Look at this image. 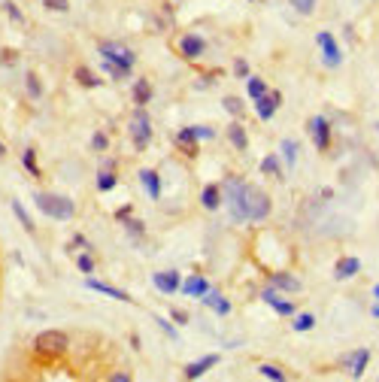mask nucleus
I'll return each mask as SVG.
<instances>
[{"mask_svg": "<svg viewBox=\"0 0 379 382\" xmlns=\"http://www.w3.org/2000/svg\"><path fill=\"white\" fill-rule=\"evenodd\" d=\"M307 131H309V137H313L316 149L325 152V149L331 146V125H328V119H325V116H313V119H309Z\"/></svg>", "mask_w": 379, "mask_h": 382, "instance_id": "nucleus-9", "label": "nucleus"}, {"mask_svg": "<svg viewBox=\"0 0 379 382\" xmlns=\"http://www.w3.org/2000/svg\"><path fill=\"white\" fill-rule=\"evenodd\" d=\"M91 146H94L97 152H106V146H110V140H106V134H94V137H91Z\"/></svg>", "mask_w": 379, "mask_h": 382, "instance_id": "nucleus-43", "label": "nucleus"}, {"mask_svg": "<svg viewBox=\"0 0 379 382\" xmlns=\"http://www.w3.org/2000/svg\"><path fill=\"white\" fill-rule=\"evenodd\" d=\"M316 43H318V49H322V58H325V64L328 67H340V61H343V52H340V46L337 40L328 34V30H322V34H316Z\"/></svg>", "mask_w": 379, "mask_h": 382, "instance_id": "nucleus-8", "label": "nucleus"}, {"mask_svg": "<svg viewBox=\"0 0 379 382\" xmlns=\"http://www.w3.org/2000/svg\"><path fill=\"white\" fill-rule=\"evenodd\" d=\"M270 210H273L270 197L264 194L261 188L249 185V197H246V212H249V221H264V219L270 216Z\"/></svg>", "mask_w": 379, "mask_h": 382, "instance_id": "nucleus-7", "label": "nucleus"}, {"mask_svg": "<svg viewBox=\"0 0 379 382\" xmlns=\"http://www.w3.org/2000/svg\"><path fill=\"white\" fill-rule=\"evenodd\" d=\"M152 319H155V322H158V328H161L164 334H170V340H179V337H176V328H173L170 322H167V319H161V316H152Z\"/></svg>", "mask_w": 379, "mask_h": 382, "instance_id": "nucleus-41", "label": "nucleus"}, {"mask_svg": "<svg viewBox=\"0 0 379 382\" xmlns=\"http://www.w3.org/2000/svg\"><path fill=\"white\" fill-rule=\"evenodd\" d=\"M12 212H15V219H19V225H21V228H25V231H28V234H34V231H37L34 219H30V216H28V210H25V206H21V201H12Z\"/></svg>", "mask_w": 379, "mask_h": 382, "instance_id": "nucleus-24", "label": "nucleus"}, {"mask_svg": "<svg viewBox=\"0 0 379 382\" xmlns=\"http://www.w3.org/2000/svg\"><path fill=\"white\" fill-rule=\"evenodd\" d=\"M246 91H249V97H252V101H258L261 94H267V82L258 79V76H252V79H249V86H246Z\"/></svg>", "mask_w": 379, "mask_h": 382, "instance_id": "nucleus-29", "label": "nucleus"}, {"mask_svg": "<svg viewBox=\"0 0 379 382\" xmlns=\"http://www.w3.org/2000/svg\"><path fill=\"white\" fill-rule=\"evenodd\" d=\"M131 140H134L136 152H143L152 143V119H149L146 106H136V110H134V116H131Z\"/></svg>", "mask_w": 379, "mask_h": 382, "instance_id": "nucleus-5", "label": "nucleus"}, {"mask_svg": "<svg viewBox=\"0 0 379 382\" xmlns=\"http://www.w3.org/2000/svg\"><path fill=\"white\" fill-rule=\"evenodd\" d=\"M43 6L52 12H67L70 10V0H43Z\"/></svg>", "mask_w": 379, "mask_h": 382, "instance_id": "nucleus-36", "label": "nucleus"}, {"mask_svg": "<svg viewBox=\"0 0 379 382\" xmlns=\"http://www.w3.org/2000/svg\"><path fill=\"white\" fill-rule=\"evenodd\" d=\"M25 86H28V94L34 97V101H40V97H43V86H40V79H37V73H28L25 76Z\"/></svg>", "mask_w": 379, "mask_h": 382, "instance_id": "nucleus-33", "label": "nucleus"}, {"mask_svg": "<svg viewBox=\"0 0 379 382\" xmlns=\"http://www.w3.org/2000/svg\"><path fill=\"white\" fill-rule=\"evenodd\" d=\"M121 225H125L134 237H140L143 231H146V228H143V221H136V219H131V216H127V219H121Z\"/></svg>", "mask_w": 379, "mask_h": 382, "instance_id": "nucleus-38", "label": "nucleus"}, {"mask_svg": "<svg viewBox=\"0 0 379 382\" xmlns=\"http://www.w3.org/2000/svg\"><path fill=\"white\" fill-rule=\"evenodd\" d=\"M97 52L103 55V61H110L112 67H119V70H125V73H131L134 64H136L134 49L125 46V43H119V40H103L101 46H97Z\"/></svg>", "mask_w": 379, "mask_h": 382, "instance_id": "nucleus-3", "label": "nucleus"}, {"mask_svg": "<svg viewBox=\"0 0 379 382\" xmlns=\"http://www.w3.org/2000/svg\"><path fill=\"white\" fill-rule=\"evenodd\" d=\"M140 182H143V188H146V194L152 201L161 197V177H158L155 170H140Z\"/></svg>", "mask_w": 379, "mask_h": 382, "instance_id": "nucleus-20", "label": "nucleus"}, {"mask_svg": "<svg viewBox=\"0 0 379 382\" xmlns=\"http://www.w3.org/2000/svg\"><path fill=\"white\" fill-rule=\"evenodd\" d=\"M76 267H79L82 273H94V258H91V255H79V258H76Z\"/></svg>", "mask_w": 379, "mask_h": 382, "instance_id": "nucleus-39", "label": "nucleus"}, {"mask_svg": "<svg viewBox=\"0 0 379 382\" xmlns=\"http://www.w3.org/2000/svg\"><path fill=\"white\" fill-rule=\"evenodd\" d=\"M376 128H379V125H376Z\"/></svg>", "mask_w": 379, "mask_h": 382, "instance_id": "nucleus-50", "label": "nucleus"}, {"mask_svg": "<svg viewBox=\"0 0 379 382\" xmlns=\"http://www.w3.org/2000/svg\"><path fill=\"white\" fill-rule=\"evenodd\" d=\"M179 292L185 294V297H203V294L209 292V282L203 279L201 273H192V277H188V279L179 285Z\"/></svg>", "mask_w": 379, "mask_h": 382, "instance_id": "nucleus-16", "label": "nucleus"}, {"mask_svg": "<svg viewBox=\"0 0 379 382\" xmlns=\"http://www.w3.org/2000/svg\"><path fill=\"white\" fill-rule=\"evenodd\" d=\"M340 361L349 368V376L352 379H361L364 376V368L370 364V349H358V352H352V355H343Z\"/></svg>", "mask_w": 379, "mask_h": 382, "instance_id": "nucleus-12", "label": "nucleus"}, {"mask_svg": "<svg viewBox=\"0 0 379 382\" xmlns=\"http://www.w3.org/2000/svg\"><path fill=\"white\" fill-rule=\"evenodd\" d=\"M279 103H283V94H279V91H267V94H261V97L255 101L258 119H261V121H270L273 116H276Z\"/></svg>", "mask_w": 379, "mask_h": 382, "instance_id": "nucleus-10", "label": "nucleus"}, {"mask_svg": "<svg viewBox=\"0 0 379 382\" xmlns=\"http://www.w3.org/2000/svg\"><path fill=\"white\" fill-rule=\"evenodd\" d=\"M216 364H218V355H207V358H201V361H192V364H188L182 376H185V379H201L203 373H207L209 368H216Z\"/></svg>", "mask_w": 379, "mask_h": 382, "instance_id": "nucleus-18", "label": "nucleus"}, {"mask_svg": "<svg viewBox=\"0 0 379 382\" xmlns=\"http://www.w3.org/2000/svg\"><path fill=\"white\" fill-rule=\"evenodd\" d=\"M258 373H261L264 379H273V382H285V373L276 368V364H261V368H258Z\"/></svg>", "mask_w": 379, "mask_h": 382, "instance_id": "nucleus-31", "label": "nucleus"}, {"mask_svg": "<svg viewBox=\"0 0 379 382\" xmlns=\"http://www.w3.org/2000/svg\"><path fill=\"white\" fill-rule=\"evenodd\" d=\"M225 110L231 112V116H243V101L240 97H225Z\"/></svg>", "mask_w": 379, "mask_h": 382, "instance_id": "nucleus-37", "label": "nucleus"}, {"mask_svg": "<svg viewBox=\"0 0 379 382\" xmlns=\"http://www.w3.org/2000/svg\"><path fill=\"white\" fill-rule=\"evenodd\" d=\"M246 197H249V185L240 177H227L222 182V203L231 210V219L234 221H249Z\"/></svg>", "mask_w": 379, "mask_h": 382, "instance_id": "nucleus-1", "label": "nucleus"}, {"mask_svg": "<svg viewBox=\"0 0 379 382\" xmlns=\"http://www.w3.org/2000/svg\"><path fill=\"white\" fill-rule=\"evenodd\" d=\"M358 270H361L358 258H340V261L334 264V277H337V279H352Z\"/></svg>", "mask_w": 379, "mask_h": 382, "instance_id": "nucleus-21", "label": "nucleus"}, {"mask_svg": "<svg viewBox=\"0 0 379 382\" xmlns=\"http://www.w3.org/2000/svg\"><path fill=\"white\" fill-rule=\"evenodd\" d=\"M67 346H70V337H67L64 331H43V334H37V340H34V352L43 358L64 355Z\"/></svg>", "mask_w": 379, "mask_h": 382, "instance_id": "nucleus-4", "label": "nucleus"}, {"mask_svg": "<svg viewBox=\"0 0 379 382\" xmlns=\"http://www.w3.org/2000/svg\"><path fill=\"white\" fill-rule=\"evenodd\" d=\"M3 10H6V15H10L12 21H19V25H25V15H21V10L15 6V0H3Z\"/></svg>", "mask_w": 379, "mask_h": 382, "instance_id": "nucleus-34", "label": "nucleus"}, {"mask_svg": "<svg viewBox=\"0 0 379 382\" xmlns=\"http://www.w3.org/2000/svg\"><path fill=\"white\" fill-rule=\"evenodd\" d=\"M373 316H376V319H379V303H376V307H373Z\"/></svg>", "mask_w": 379, "mask_h": 382, "instance_id": "nucleus-48", "label": "nucleus"}, {"mask_svg": "<svg viewBox=\"0 0 379 382\" xmlns=\"http://www.w3.org/2000/svg\"><path fill=\"white\" fill-rule=\"evenodd\" d=\"M216 137V131L207 125H197V128H182V131L176 134V143L182 146V152H185L188 158L197 155V140H212Z\"/></svg>", "mask_w": 379, "mask_h": 382, "instance_id": "nucleus-6", "label": "nucleus"}, {"mask_svg": "<svg viewBox=\"0 0 379 382\" xmlns=\"http://www.w3.org/2000/svg\"><path fill=\"white\" fill-rule=\"evenodd\" d=\"M85 285L91 288V292H97V294H106V297H112V301H121V303H134V297L127 294V292H121V288L116 285H110V282H101V279H85Z\"/></svg>", "mask_w": 379, "mask_h": 382, "instance_id": "nucleus-13", "label": "nucleus"}, {"mask_svg": "<svg viewBox=\"0 0 379 382\" xmlns=\"http://www.w3.org/2000/svg\"><path fill=\"white\" fill-rule=\"evenodd\" d=\"M21 167L30 173L34 179H40V164H37V152L34 149H25L21 152Z\"/></svg>", "mask_w": 379, "mask_h": 382, "instance_id": "nucleus-26", "label": "nucleus"}, {"mask_svg": "<svg viewBox=\"0 0 379 382\" xmlns=\"http://www.w3.org/2000/svg\"><path fill=\"white\" fill-rule=\"evenodd\" d=\"M234 76H237V79H246V76H249V61H243V58L234 61Z\"/></svg>", "mask_w": 379, "mask_h": 382, "instance_id": "nucleus-40", "label": "nucleus"}, {"mask_svg": "<svg viewBox=\"0 0 379 382\" xmlns=\"http://www.w3.org/2000/svg\"><path fill=\"white\" fill-rule=\"evenodd\" d=\"M261 173H264V177L285 179V177H283V167H279V158H276V155H267V158H264V161H261Z\"/></svg>", "mask_w": 379, "mask_h": 382, "instance_id": "nucleus-27", "label": "nucleus"}, {"mask_svg": "<svg viewBox=\"0 0 379 382\" xmlns=\"http://www.w3.org/2000/svg\"><path fill=\"white\" fill-rule=\"evenodd\" d=\"M227 140H231V146L237 149V152H246V146H249L246 128H243L240 121H231V125H227Z\"/></svg>", "mask_w": 379, "mask_h": 382, "instance_id": "nucleus-19", "label": "nucleus"}, {"mask_svg": "<svg viewBox=\"0 0 379 382\" xmlns=\"http://www.w3.org/2000/svg\"><path fill=\"white\" fill-rule=\"evenodd\" d=\"M73 76H76V82H79V86H85V88H97V86H101L97 73H94V70H88V67H82V64L73 70Z\"/></svg>", "mask_w": 379, "mask_h": 382, "instance_id": "nucleus-23", "label": "nucleus"}, {"mask_svg": "<svg viewBox=\"0 0 379 382\" xmlns=\"http://www.w3.org/2000/svg\"><path fill=\"white\" fill-rule=\"evenodd\" d=\"M279 149H283L285 164L294 167V161H298V143H294V140H283V146H279Z\"/></svg>", "mask_w": 379, "mask_h": 382, "instance_id": "nucleus-30", "label": "nucleus"}, {"mask_svg": "<svg viewBox=\"0 0 379 382\" xmlns=\"http://www.w3.org/2000/svg\"><path fill=\"white\" fill-rule=\"evenodd\" d=\"M116 182H119V177L112 170L97 173V191H112V188H116Z\"/></svg>", "mask_w": 379, "mask_h": 382, "instance_id": "nucleus-28", "label": "nucleus"}, {"mask_svg": "<svg viewBox=\"0 0 379 382\" xmlns=\"http://www.w3.org/2000/svg\"><path fill=\"white\" fill-rule=\"evenodd\" d=\"M179 52H182V58L197 61L203 52H207V43H203V37H197V34H185L179 40Z\"/></svg>", "mask_w": 379, "mask_h": 382, "instance_id": "nucleus-14", "label": "nucleus"}, {"mask_svg": "<svg viewBox=\"0 0 379 382\" xmlns=\"http://www.w3.org/2000/svg\"><path fill=\"white\" fill-rule=\"evenodd\" d=\"M373 297H376V301H379V285H376V288H373Z\"/></svg>", "mask_w": 379, "mask_h": 382, "instance_id": "nucleus-49", "label": "nucleus"}, {"mask_svg": "<svg viewBox=\"0 0 379 382\" xmlns=\"http://www.w3.org/2000/svg\"><path fill=\"white\" fill-rule=\"evenodd\" d=\"M112 382H131V373H112Z\"/></svg>", "mask_w": 379, "mask_h": 382, "instance_id": "nucleus-46", "label": "nucleus"}, {"mask_svg": "<svg viewBox=\"0 0 379 382\" xmlns=\"http://www.w3.org/2000/svg\"><path fill=\"white\" fill-rule=\"evenodd\" d=\"M152 101V86L146 79H136V86H134V103L136 106H146Z\"/></svg>", "mask_w": 379, "mask_h": 382, "instance_id": "nucleus-25", "label": "nucleus"}, {"mask_svg": "<svg viewBox=\"0 0 379 382\" xmlns=\"http://www.w3.org/2000/svg\"><path fill=\"white\" fill-rule=\"evenodd\" d=\"M34 203H37V210H40L43 216L58 219V221H67V219L76 216V203L67 194H55V191H37Z\"/></svg>", "mask_w": 379, "mask_h": 382, "instance_id": "nucleus-2", "label": "nucleus"}, {"mask_svg": "<svg viewBox=\"0 0 379 382\" xmlns=\"http://www.w3.org/2000/svg\"><path fill=\"white\" fill-rule=\"evenodd\" d=\"M201 301H203V303H207V307H216V303H218V301H222V292H218V288H209V292H207V294H203V297H201Z\"/></svg>", "mask_w": 379, "mask_h": 382, "instance_id": "nucleus-42", "label": "nucleus"}, {"mask_svg": "<svg viewBox=\"0 0 379 382\" xmlns=\"http://www.w3.org/2000/svg\"><path fill=\"white\" fill-rule=\"evenodd\" d=\"M152 282H155V288H158V292H161L164 297L176 294V292H179V285H182V279H179V273H176V270H158L155 277H152Z\"/></svg>", "mask_w": 379, "mask_h": 382, "instance_id": "nucleus-11", "label": "nucleus"}, {"mask_svg": "<svg viewBox=\"0 0 379 382\" xmlns=\"http://www.w3.org/2000/svg\"><path fill=\"white\" fill-rule=\"evenodd\" d=\"M170 316L176 319L179 325H188V312H185V310H170Z\"/></svg>", "mask_w": 379, "mask_h": 382, "instance_id": "nucleus-45", "label": "nucleus"}, {"mask_svg": "<svg viewBox=\"0 0 379 382\" xmlns=\"http://www.w3.org/2000/svg\"><path fill=\"white\" fill-rule=\"evenodd\" d=\"M212 310H216L218 316H227V312H231V303H227L225 297H222V301H218V303H216V307H212Z\"/></svg>", "mask_w": 379, "mask_h": 382, "instance_id": "nucleus-44", "label": "nucleus"}, {"mask_svg": "<svg viewBox=\"0 0 379 382\" xmlns=\"http://www.w3.org/2000/svg\"><path fill=\"white\" fill-rule=\"evenodd\" d=\"M288 3H291L300 15H309V12L316 10V0H288Z\"/></svg>", "mask_w": 379, "mask_h": 382, "instance_id": "nucleus-35", "label": "nucleus"}, {"mask_svg": "<svg viewBox=\"0 0 379 382\" xmlns=\"http://www.w3.org/2000/svg\"><path fill=\"white\" fill-rule=\"evenodd\" d=\"M313 328H316V316H313V312H300V316L298 319H294V331H313Z\"/></svg>", "mask_w": 379, "mask_h": 382, "instance_id": "nucleus-32", "label": "nucleus"}, {"mask_svg": "<svg viewBox=\"0 0 379 382\" xmlns=\"http://www.w3.org/2000/svg\"><path fill=\"white\" fill-rule=\"evenodd\" d=\"M201 201H203V206H207V210H218V203H222V185H216V182H209V185L203 188Z\"/></svg>", "mask_w": 379, "mask_h": 382, "instance_id": "nucleus-22", "label": "nucleus"}, {"mask_svg": "<svg viewBox=\"0 0 379 382\" xmlns=\"http://www.w3.org/2000/svg\"><path fill=\"white\" fill-rule=\"evenodd\" d=\"M270 285L276 288V292H288V294H294V292H300V279L298 277H291V273H270Z\"/></svg>", "mask_w": 379, "mask_h": 382, "instance_id": "nucleus-17", "label": "nucleus"}, {"mask_svg": "<svg viewBox=\"0 0 379 382\" xmlns=\"http://www.w3.org/2000/svg\"><path fill=\"white\" fill-rule=\"evenodd\" d=\"M6 155V146H3V143H0V158H3Z\"/></svg>", "mask_w": 379, "mask_h": 382, "instance_id": "nucleus-47", "label": "nucleus"}, {"mask_svg": "<svg viewBox=\"0 0 379 382\" xmlns=\"http://www.w3.org/2000/svg\"><path fill=\"white\" fill-rule=\"evenodd\" d=\"M261 301L267 303V307H273L279 312V316H294V301H283V297H279V292L273 285H267L261 292Z\"/></svg>", "mask_w": 379, "mask_h": 382, "instance_id": "nucleus-15", "label": "nucleus"}]
</instances>
